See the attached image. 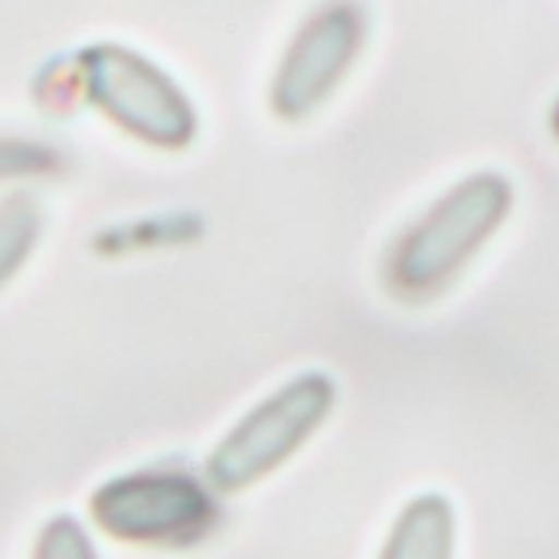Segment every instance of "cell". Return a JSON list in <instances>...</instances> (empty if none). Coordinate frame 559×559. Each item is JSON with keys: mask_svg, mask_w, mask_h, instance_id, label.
<instances>
[{"mask_svg": "<svg viewBox=\"0 0 559 559\" xmlns=\"http://www.w3.org/2000/svg\"><path fill=\"white\" fill-rule=\"evenodd\" d=\"M373 33L367 0H321L285 43L272 82L269 108L285 124L314 118L350 79Z\"/></svg>", "mask_w": 559, "mask_h": 559, "instance_id": "obj_5", "label": "cell"}, {"mask_svg": "<svg viewBox=\"0 0 559 559\" xmlns=\"http://www.w3.org/2000/svg\"><path fill=\"white\" fill-rule=\"evenodd\" d=\"M337 383L324 370H305L259 400L210 452L206 481L216 495H239L292 462L331 419Z\"/></svg>", "mask_w": 559, "mask_h": 559, "instance_id": "obj_3", "label": "cell"}, {"mask_svg": "<svg viewBox=\"0 0 559 559\" xmlns=\"http://www.w3.org/2000/svg\"><path fill=\"white\" fill-rule=\"evenodd\" d=\"M547 124H550V134L559 141V95L554 98V105H550V115H547Z\"/></svg>", "mask_w": 559, "mask_h": 559, "instance_id": "obj_10", "label": "cell"}, {"mask_svg": "<svg viewBox=\"0 0 559 559\" xmlns=\"http://www.w3.org/2000/svg\"><path fill=\"white\" fill-rule=\"evenodd\" d=\"M459 518L445 495H416L393 521L380 559H455Z\"/></svg>", "mask_w": 559, "mask_h": 559, "instance_id": "obj_6", "label": "cell"}, {"mask_svg": "<svg viewBox=\"0 0 559 559\" xmlns=\"http://www.w3.org/2000/svg\"><path fill=\"white\" fill-rule=\"evenodd\" d=\"M75 85L111 124L147 147L183 151L200 134V111L187 88L131 46H85L75 56Z\"/></svg>", "mask_w": 559, "mask_h": 559, "instance_id": "obj_2", "label": "cell"}, {"mask_svg": "<svg viewBox=\"0 0 559 559\" xmlns=\"http://www.w3.org/2000/svg\"><path fill=\"white\" fill-rule=\"evenodd\" d=\"M88 511L111 540L154 550L197 547L219 524V504L210 481L174 468H144L108 478L92 491Z\"/></svg>", "mask_w": 559, "mask_h": 559, "instance_id": "obj_4", "label": "cell"}, {"mask_svg": "<svg viewBox=\"0 0 559 559\" xmlns=\"http://www.w3.org/2000/svg\"><path fill=\"white\" fill-rule=\"evenodd\" d=\"M518 187L504 170L485 167L452 183L390 246L383 288L403 305L442 298L508 226Z\"/></svg>", "mask_w": 559, "mask_h": 559, "instance_id": "obj_1", "label": "cell"}, {"mask_svg": "<svg viewBox=\"0 0 559 559\" xmlns=\"http://www.w3.org/2000/svg\"><path fill=\"white\" fill-rule=\"evenodd\" d=\"M56 154L36 141H16V138H0V180L10 177H29V174H46L52 170Z\"/></svg>", "mask_w": 559, "mask_h": 559, "instance_id": "obj_9", "label": "cell"}, {"mask_svg": "<svg viewBox=\"0 0 559 559\" xmlns=\"http://www.w3.org/2000/svg\"><path fill=\"white\" fill-rule=\"evenodd\" d=\"M43 236V210L29 193L0 200V288L20 275Z\"/></svg>", "mask_w": 559, "mask_h": 559, "instance_id": "obj_7", "label": "cell"}, {"mask_svg": "<svg viewBox=\"0 0 559 559\" xmlns=\"http://www.w3.org/2000/svg\"><path fill=\"white\" fill-rule=\"evenodd\" d=\"M33 559H98V550L75 518L59 514L39 531Z\"/></svg>", "mask_w": 559, "mask_h": 559, "instance_id": "obj_8", "label": "cell"}]
</instances>
